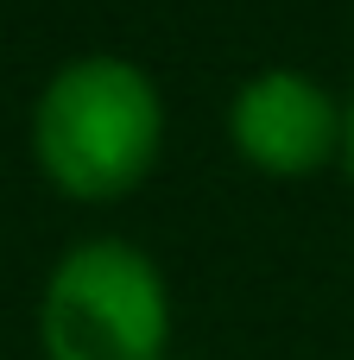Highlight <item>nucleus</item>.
<instances>
[{
  "instance_id": "f257e3e1",
  "label": "nucleus",
  "mask_w": 354,
  "mask_h": 360,
  "mask_svg": "<svg viewBox=\"0 0 354 360\" xmlns=\"http://www.w3.org/2000/svg\"><path fill=\"white\" fill-rule=\"evenodd\" d=\"M165 158V95L146 63L120 51H82L51 70L32 101V165L38 177L82 202L133 196Z\"/></svg>"
},
{
  "instance_id": "f03ea898",
  "label": "nucleus",
  "mask_w": 354,
  "mask_h": 360,
  "mask_svg": "<svg viewBox=\"0 0 354 360\" xmlns=\"http://www.w3.org/2000/svg\"><path fill=\"white\" fill-rule=\"evenodd\" d=\"M44 360H171V285L127 234H89L57 253L38 291Z\"/></svg>"
},
{
  "instance_id": "7ed1b4c3",
  "label": "nucleus",
  "mask_w": 354,
  "mask_h": 360,
  "mask_svg": "<svg viewBox=\"0 0 354 360\" xmlns=\"http://www.w3.org/2000/svg\"><path fill=\"white\" fill-rule=\"evenodd\" d=\"M342 133H348V95H336L310 70L272 63L228 95V146L260 177L298 184L342 165Z\"/></svg>"
},
{
  "instance_id": "20e7f679",
  "label": "nucleus",
  "mask_w": 354,
  "mask_h": 360,
  "mask_svg": "<svg viewBox=\"0 0 354 360\" xmlns=\"http://www.w3.org/2000/svg\"><path fill=\"white\" fill-rule=\"evenodd\" d=\"M342 171L354 177V89H348V133H342Z\"/></svg>"
}]
</instances>
